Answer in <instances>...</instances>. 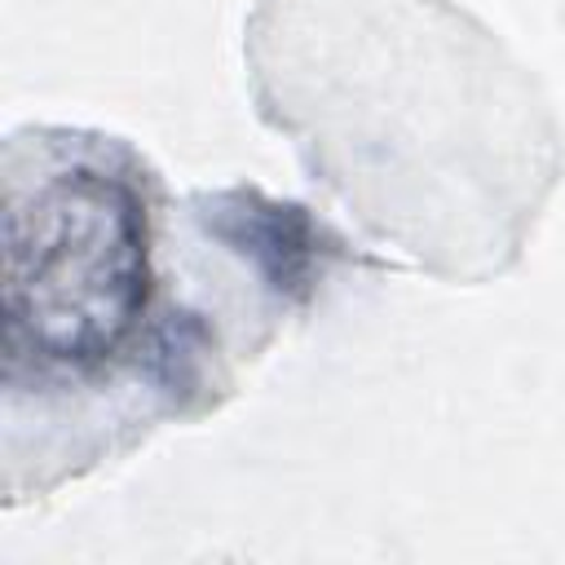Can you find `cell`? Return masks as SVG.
<instances>
[{"mask_svg": "<svg viewBox=\"0 0 565 565\" xmlns=\"http://www.w3.org/2000/svg\"><path fill=\"white\" fill-rule=\"evenodd\" d=\"M353 256L309 207L256 185L172 194L97 128L4 137V503L216 411L322 278Z\"/></svg>", "mask_w": 565, "mask_h": 565, "instance_id": "obj_1", "label": "cell"}]
</instances>
